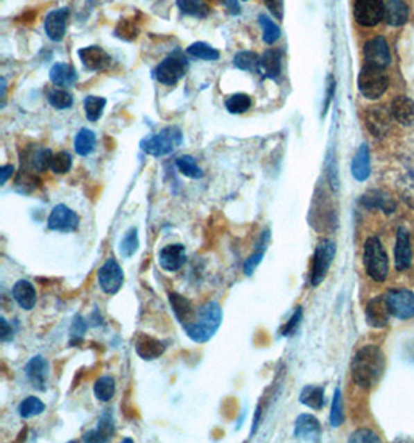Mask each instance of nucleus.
Listing matches in <instances>:
<instances>
[{"instance_id":"1","label":"nucleus","mask_w":414,"mask_h":443,"mask_svg":"<svg viewBox=\"0 0 414 443\" xmlns=\"http://www.w3.org/2000/svg\"><path fill=\"white\" fill-rule=\"evenodd\" d=\"M385 367L386 361L383 351L377 345H365L352 358V380L361 389H372L382 380Z\"/></svg>"},{"instance_id":"2","label":"nucleus","mask_w":414,"mask_h":443,"mask_svg":"<svg viewBox=\"0 0 414 443\" xmlns=\"http://www.w3.org/2000/svg\"><path fill=\"white\" fill-rule=\"evenodd\" d=\"M222 324V308L218 302H207L197 310L194 321L183 327L194 342H207L216 335Z\"/></svg>"},{"instance_id":"3","label":"nucleus","mask_w":414,"mask_h":443,"mask_svg":"<svg viewBox=\"0 0 414 443\" xmlns=\"http://www.w3.org/2000/svg\"><path fill=\"white\" fill-rule=\"evenodd\" d=\"M363 265L368 277L374 282L382 283L390 276V258L379 237L372 235L365 241L363 246Z\"/></svg>"},{"instance_id":"4","label":"nucleus","mask_w":414,"mask_h":443,"mask_svg":"<svg viewBox=\"0 0 414 443\" xmlns=\"http://www.w3.org/2000/svg\"><path fill=\"white\" fill-rule=\"evenodd\" d=\"M182 143V131L177 126H169L162 129L155 135H150L148 139L140 142V148L144 153L154 158H162L174 151V149Z\"/></svg>"},{"instance_id":"5","label":"nucleus","mask_w":414,"mask_h":443,"mask_svg":"<svg viewBox=\"0 0 414 443\" xmlns=\"http://www.w3.org/2000/svg\"><path fill=\"white\" fill-rule=\"evenodd\" d=\"M357 83L360 94L370 100L380 99L388 89V78L383 69L368 66V64L360 70Z\"/></svg>"},{"instance_id":"6","label":"nucleus","mask_w":414,"mask_h":443,"mask_svg":"<svg viewBox=\"0 0 414 443\" xmlns=\"http://www.w3.org/2000/svg\"><path fill=\"white\" fill-rule=\"evenodd\" d=\"M335 253H337V246H335L332 240L325 238L320 241L317 249H315L313 260H312V269H311L312 286H318L326 278L335 258Z\"/></svg>"},{"instance_id":"7","label":"nucleus","mask_w":414,"mask_h":443,"mask_svg":"<svg viewBox=\"0 0 414 443\" xmlns=\"http://www.w3.org/2000/svg\"><path fill=\"white\" fill-rule=\"evenodd\" d=\"M385 301L391 316L400 321H408L414 317V292L406 288L388 290Z\"/></svg>"},{"instance_id":"8","label":"nucleus","mask_w":414,"mask_h":443,"mask_svg":"<svg viewBox=\"0 0 414 443\" xmlns=\"http://www.w3.org/2000/svg\"><path fill=\"white\" fill-rule=\"evenodd\" d=\"M187 60L180 53H173L168 56L166 60H163L159 66L155 69V78L162 84H166V86H174V84L179 83L183 75L187 72Z\"/></svg>"},{"instance_id":"9","label":"nucleus","mask_w":414,"mask_h":443,"mask_svg":"<svg viewBox=\"0 0 414 443\" xmlns=\"http://www.w3.org/2000/svg\"><path fill=\"white\" fill-rule=\"evenodd\" d=\"M354 17L363 27H376L385 19L383 0H357L354 5Z\"/></svg>"},{"instance_id":"10","label":"nucleus","mask_w":414,"mask_h":443,"mask_svg":"<svg viewBox=\"0 0 414 443\" xmlns=\"http://www.w3.org/2000/svg\"><path fill=\"white\" fill-rule=\"evenodd\" d=\"M98 282L106 294H117L124 283V272L115 258H109L98 271Z\"/></svg>"},{"instance_id":"11","label":"nucleus","mask_w":414,"mask_h":443,"mask_svg":"<svg viewBox=\"0 0 414 443\" xmlns=\"http://www.w3.org/2000/svg\"><path fill=\"white\" fill-rule=\"evenodd\" d=\"M80 226V217L64 204H58L53 210H51L47 227L50 231L58 232H74Z\"/></svg>"},{"instance_id":"12","label":"nucleus","mask_w":414,"mask_h":443,"mask_svg":"<svg viewBox=\"0 0 414 443\" xmlns=\"http://www.w3.org/2000/svg\"><path fill=\"white\" fill-rule=\"evenodd\" d=\"M363 53L368 66L385 69L391 61L390 47H388V42L382 36H377L371 39V41H368Z\"/></svg>"},{"instance_id":"13","label":"nucleus","mask_w":414,"mask_h":443,"mask_svg":"<svg viewBox=\"0 0 414 443\" xmlns=\"http://www.w3.org/2000/svg\"><path fill=\"white\" fill-rule=\"evenodd\" d=\"M365 123L368 131H370L377 139H383L386 134L390 133L391 126V112L383 106H374L366 110L365 114Z\"/></svg>"},{"instance_id":"14","label":"nucleus","mask_w":414,"mask_h":443,"mask_svg":"<svg viewBox=\"0 0 414 443\" xmlns=\"http://www.w3.org/2000/svg\"><path fill=\"white\" fill-rule=\"evenodd\" d=\"M413 252L410 243V232L405 226H400L396 233V244H394V263L397 271H406L411 266Z\"/></svg>"},{"instance_id":"15","label":"nucleus","mask_w":414,"mask_h":443,"mask_svg":"<svg viewBox=\"0 0 414 443\" xmlns=\"http://www.w3.org/2000/svg\"><path fill=\"white\" fill-rule=\"evenodd\" d=\"M391 312L388 310V305L385 301V296L372 297L370 302L366 303L365 308V319L366 324L372 328H385L390 324Z\"/></svg>"},{"instance_id":"16","label":"nucleus","mask_w":414,"mask_h":443,"mask_svg":"<svg viewBox=\"0 0 414 443\" xmlns=\"http://www.w3.org/2000/svg\"><path fill=\"white\" fill-rule=\"evenodd\" d=\"M25 375H27L28 381L33 384V387L45 390L50 375V366L47 360L41 355L31 358L27 362V366H25Z\"/></svg>"},{"instance_id":"17","label":"nucleus","mask_w":414,"mask_h":443,"mask_svg":"<svg viewBox=\"0 0 414 443\" xmlns=\"http://www.w3.org/2000/svg\"><path fill=\"white\" fill-rule=\"evenodd\" d=\"M187 263V252L183 244H169L159 252V265L168 272H177Z\"/></svg>"},{"instance_id":"18","label":"nucleus","mask_w":414,"mask_h":443,"mask_svg":"<svg viewBox=\"0 0 414 443\" xmlns=\"http://www.w3.org/2000/svg\"><path fill=\"white\" fill-rule=\"evenodd\" d=\"M295 437L307 442H318L321 437V425L317 417L301 414L295 421Z\"/></svg>"},{"instance_id":"19","label":"nucleus","mask_w":414,"mask_h":443,"mask_svg":"<svg viewBox=\"0 0 414 443\" xmlns=\"http://www.w3.org/2000/svg\"><path fill=\"white\" fill-rule=\"evenodd\" d=\"M67 19L69 8L55 10L45 17V33H47L51 41H62L65 36V28H67Z\"/></svg>"},{"instance_id":"20","label":"nucleus","mask_w":414,"mask_h":443,"mask_svg":"<svg viewBox=\"0 0 414 443\" xmlns=\"http://www.w3.org/2000/svg\"><path fill=\"white\" fill-rule=\"evenodd\" d=\"M165 350H166L165 342L155 340V337L153 336L140 335L135 341V351L141 360H146V361L157 360V358H160L163 353H165Z\"/></svg>"},{"instance_id":"21","label":"nucleus","mask_w":414,"mask_h":443,"mask_svg":"<svg viewBox=\"0 0 414 443\" xmlns=\"http://www.w3.org/2000/svg\"><path fill=\"white\" fill-rule=\"evenodd\" d=\"M80 60L84 64L85 69L89 70H104L110 66V56L104 51L101 47L92 45V47H85L78 51Z\"/></svg>"},{"instance_id":"22","label":"nucleus","mask_w":414,"mask_h":443,"mask_svg":"<svg viewBox=\"0 0 414 443\" xmlns=\"http://www.w3.org/2000/svg\"><path fill=\"white\" fill-rule=\"evenodd\" d=\"M360 204L366 208H379L385 215H393L396 212L397 204L390 194L380 190H371L365 193L363 197L360 198Z\"/></svg>"},{"instance_id":"23","label":"nucleus","mask_w":414,"mask_h":443,"mask_svg":"<svg viewBox=\"0 0 414 443\" xmlns=\"http://www.w3.org/2000/svg\"><path fill=\"white\" fill-rule=\"evenodd\" d=\"M169 303H171V308H173L174 315L177 317V321H179L183 327H187V325L191 324L196 319L197 310L193 307V303L189 302L187 297L180 296L179 292H171Z\"/></svg>"},{"instance_id":"24","label":"nucleus","mask_w":414,"mask_h":443,"mask_svg":"<svg viewBox=\"0 0 414 443\" xmlns=\"http://www.w3.org/2000/svg\"><path fill=\"white\" fill-rule=\"evenodd\" d=\"M115 434V425H114V417L106 410L98 420L96 429L85 433L83 442H109Z\"/></svg>"},{"instance_id":"25","label":"nucleus","mask_w":414,"mask_h":443,"mask_svg":"<svg viewBox=\"0 0 414 443\" xmlns=\"http://www.w3.org/2000/svg\"><path fill=\"white\" fill-rule=\"evenodd\" d=\"M391 115L404 126H414V101L408 97H397L391 103Z\"/></svg>"},{"instance_id":"26","label":"nucleus","mask_w":414,"mask_h":443,"mask_svg":"<svg viewBox=\"0 0 414 443\" xmlns=\"http://www.w3.org/2000/svg\"><path fill=\"white\" fill-rule=\"evenodd\" d=\"M410 10L404 0H388L385 5V22L391 27H402L408 21Z\"/></svg>"},{"instance_id":"27","label":"nucleus","mask_w":414,"mask_h":443,"mask_svg":"<svg viewBox=\"0 0 414 443\" xmlns=\"http://www.w3.org/2000/svg\"><path fill=\"white\" fill-rule=\"evenodd\" d=\"M351 172L354 179L359 182H363L371 174V158H370V149H368V145H360V148L357 149L356 156L352 159V165H351Z\"/></svg>"},{"instance_id":"28","label":"nucleus","mask_w":414,"mask_h":443,"mask_svg":"<svg viewBox=\"0 0 414 443\" xmlns=\"http://www.w3.org/2000/svg\"><path fill=\"white\" fill-rule=\"evenodd\" d=\"M12 297L19 303V307L24 310H33L36 305V290L28 280H19L12 286Z\"/></svg>"},{"instance_id":"29","label":"nucleus","mask_w":414,"mask_h":443,"mask_svg":"<svg viewBox=\"0 0 414 443\" xmlns=\"http://www.w3.org/2000/svg\"><path fill=\"white\" fill-rule=\"evenodd\" d=\"M50 80L58 87L74 86L78 80V74L74 66L64 62H58L50 70Z\"/></svg>"},{"instance_id":"30","label":"nucleus","mask_w":414,"mask_h":443,"mask_svg":"<svg viewBox=\"0 0 414 443\" xmlns=\"http://www.w3.org/2000/svg\"><path fill=\"white\" fill-rule=\"evenodd\" d=\"M51 158H53V154H51L49 148H36L33 151H28L27 167H30L33 172L42 173L50 168Z\"/></svg>"},{"instance_id":"31","label":"nucleus","mask_w":414,"mask_h":443,"mask_svg":"<svg viewBox=\"0 0 414 443\" xmlns=\"http://www.w3.org/2000/svg\"><path fill=\"white\" fill-rule=\"evenodd\" d=\"M268 78H276L281 74V51L267 50L259 61V70Z\"/></svg>"},{"instance_id":"32","label":"nucleus","mask_w":414,"mask_h":443,"mask_svg":"<svg viewBox=\"0 0 414 443\" xmlns=\"http://www.w3.org/2000/svg\"><path fill=\"white\" fill-rule=\"evenodd\" d=\"M300 401L313 410H320L325 406V389L318 386H306L300 394Z\"/></svg>"},{"instance_id":"33","label":"nucleus","mask_w":414,"mask_h":443,"mask_svg":"<svg viewBox=\"0 0 414 443\" xmlns=\"http://www.w3.org/2000/svg\"><path fill=\"white\" fill-rule=\"evenodd\" d=\"M268 240H270V232L266 231L264 233H262L258 244H256V251L252 257L247 258V262L244 263V272L247 274V276H252V274L255 272V269L258 268L259 263L262 262V258H264L266 256V251H267V244H268Z\"/></svg>"},{"instance_id":"34","label":"nucleus","mask_w":414,"mask_h":443,"mask_svg":"<svg viewBox=\"0 0 414 443\" xmlns=\"http://www.w3.org/2000/svg\"><path fill=\"white\" fill-rule=\"evenodd\" d=\"M96 137L87 128H83L75 137V151L80 156H89L95 149Z\"/></svg>"},{"instance_id":"35","label":"nucleus","mask_w":414,"mask_h":443,"mask_svg":"<svg viewBox=\"0 0 414 443\" xmlns=\"http://www.w3.org/2000/svg\"><path fill=\"white\" fill-rule=\"evenodd\" d=\"M177 6L185 15L194 17H207L209 15V6L205 0H177Z\"/></svg>"},{"instance_id":"36","label":"nucleus","mask_w":414,"mask_h":443,"mask_svg":"<svg viewBox=\"0 0 414 443\" xmlns=\"http://www.w3.org/2000/svg\"><path fill=\"white\" fill-rule=\"evenodd\" d=\"M94 392L100 401H110L115 395V380L112 376H101L95 383Z\"/></svg>"},{"instance_id":"37","label":"nucleus","mask_w":414,"mask_h":443,"mask_svg":"<svg viewBox=\"0 0 414 443\" xmlns=\"http://www.w3.org/2000/svg\"><path fill=\"white\" fill-rule=\"evenodd\" d=\"M137 251H138V229L137 227H130L120 241V253L124 258H130Z\"/></svg>"},{"instance_id":"38","label":"nucleus","mask_w":414,"mask_h":443,"mask_svg":"<svg viewBox=\"0 0 414 443\" xmlns=\"http://www.w3.org/2000/svg\"><path fill=\"white\" fill-rule=\"evenodd\" d=\"M104 106H106V100L101 99V97H87V99L84 100V112L85 117H87V120H100Z\"/></svg>"},{"instance_id":"39","label":"nucleus","mask_w":414,"mask_h":443,"mask_svg":"<svg viewBox=\"0 0 414 443\" xmlns=\"http://www.w3.org/2000/svg\"><path fill=\"white\" fill-rule=\"evenodd\" d=\"M188 53L194 56V58H199V60H205V61H216L219 60V51L213 49L212 45H208L205 42H194L193 45H189L188 47Z\"/></svg>"},{"instance_id":"40","label":"nucleus","mask_w":414,"mask_h":443,"mask_svg":"<svg viewBox=\"0 0 414 443\" xmlns=\"http://www.w3.org/2000/svg\"><path fill=\"white\" fill-rule=\"evenodd\" d=\"M175 165H177V168H179V172L182 174H185L187 178L200 179L203 176L199 165H197L196 159L191 158V156H182V158L175 160Z\"/></svg>"},{"instance_id":"41","label":"nucleus","mask_w":414,"mask_h":443,"mask_svg":"<svg viewBox=\"0 0 414 443\" xmlns=\"http://www.w3.org/2000/svg\"><path fill=\"white\" fill-rule=\"evenodd\" d=\"M44 410L45 405L37 399V396H28V399H25L21 405H19V415H21L22 419H31V417L42 414Z\"/></svg>"},{"instance_id":"42","label":"nucleus","mask_w":414,"mask_h":443,"mask_svg":"<svg viewBox=\"0 0 414 443\" xmlns=\"http://www.w3.org/2000/svg\"><path fill=\"white\" fill-rule=\"evenodd\" d=\"M259 61L261 58L253 53V51H241L234 56V66L241 70H250V72H258L259 70Z\"/></svg>"},{"instance_id":"43","label":"nucleus","mask_w":414,"mask_h":443,"mask_svg":"<svg viewBox=\"0 0 414 443\" xmlns=\"http://www.w3.org/2000/svg\"><path fill=\"white\" fill-rule=\"evenodd\" d=\"M258 21H259L261 28H262V36H264V41L267 44H273V42L278 41V37L281 36V30H279L278 25H276L272 19L266 15H261L258 17Z\"/></svg>"},{"instance_id":"44","label":"nucleus","mask_w":414,"mask_h":443,"mask_svg":"<svg viewBox=\"0 0 414 443\" xmlns=\"http://www.w3.org/2000/svg\"><path fill=\"white\" fill-rule=\"evenodd\" d=\"M228 112L232 114H244L252 106V99L247 94H234L225 101Z\"/></svg>"},{"instance_id":"45","label":"nucleus","mask_w":414,"mask_h":443,"mask_svg":"<svg viewBox=\"0 0 414 443\" xmlns=\"http://www.w3.org/2000/svg\"><path fill=\"white\" fill-rule=\"evenodd\" d=\"M397 190L404 203L414 210V176H404L399 182Z\"/></svg>"},{"instance_id":"46","label":"nucleus","mask_w":414,"mask_h":443,"mask_svg":"<svg viewBox=\"0 0 414 443\" xmlns=\"http://www.w3.org/2000/svg\"><path fill=\"white\" fill-rule=\"evenodd\" d=\"M345 421V410H343V396L341 390L335 389L334 399H332V409H331V425L334 428L341 426Z\"/></svg>"},{"instance_id":"47","label":"nucleus","mask_w":414,"mask_h":443,"mask_svg":"<svg viewBox=\"0 0 414 443\" xmlns=\"http://www.w3.org/2000/svg\"><path fill=\"white\" fill-rule=\"evenodd\" d=\"M49 103L56 109H69L74 104V97L67 90L55 89L49 94Z\"/></svg>"},{"instance_id":"48","label":"nucleus","mask_w":414,"mask_h":443,"mask_svg":"<svg viewBox=\"0 0 414 443\" xmlns=\"http://www.w3.org/2000/svg\"><path fill=\"white\" fill-rule=\"evenodd\" d=\"M71 156L69 153L65 151H59L58 154H55L53 158H51V164H50V168L51 172H55L58 174H64L70 172L71 168Z\"/></svg>"},{"instance_id":"49","label":"nucleus","mask_w":414,"mask_h":443,"mask_svg":"<svg viewBox=\"0 0 414 443\" xmlns=\"http://www.w3.org/2000/svg\"><path fill=\"white\" fill-rule=\"evenodd\" d=\"M85 331H87V322H85V319L83 316H76L74 319V324H71L70 327V337H71V345L74 344H78L81 340L83 336L85 335Z\"/></svg>"},{"instance_id":"50","label":"nucleus","mask_w":414,"mask_h":443,"mask_svg":"<svg viewBox=\"0 0 414 443\" xmlns=\"http://www.w3.org/2000/svg\"><path fill=\"white\" fill-rule=\"evenodd\" d=\"M115 35L120 39H126V41H132L138 35V28L134 22L130 21H121L118 24V27L115 30Z\"/></svg>"},{"instance_id":"51","label":"nucleus","mask_w":414,"mask_h":443,"mask_svg":"<svg viewBox=\"0 0 414 443\" xmlns=\"http://www.w3.org/2000/svg\"><path fill=\"white\" fill-rule=\"evenodd\" d=\"M350 442H351V443H363V442H368V443H379L380 439H379V435H377L376 433L371 431V429L361 428V429H357L356 433L351 434Z\"/></svg>"},{"instance_id":"52","label":"nucleus","mask_w":414,"mask_h":443,"mask_svg":"<svg viewBox=\"0 0 414 443\" xmlns=\"http://www.w3.org/2000/svg\"><path fill=\"white\" fill-rule=\"evenodd\" d=\"M301 317H303V308L298 307L297 310H295L293 316L291 317V321H288V322L286 324V327L282 328V336H288V335L295 333V330L298 328V325H300V322H301Z\"/></svg>"},{"instance_id":"53","label":"nucleus","mask_w":414,"mask_h":443,"mask_svg":"<svg viewBox=\"0 0 414 443\" xmlns=\"http://www.w3.org/2000/svg\"><path fill=\"white\" fill-rule=\"evenodd\" d=\"M264 2L270 12H273L275 17L282 19V15H284V0H264Z\"/></svg>"},{"instance_id":"54","label":"nucleus","mask_w":414,"mask_h":443,"mask_svg":"<svg viewBox=\"0 0 414 443\" xmlns=\"http://www.w3.org/2000/svg\"><path fill=\"white\" fill-rule=\"evenodd\" d=\"M327 174H329V184L332 187V190H337L338 188V176H337V168H335V160L332 159V154L329 156V162H327Z\"/></svg>"},{"instance_id":"55","label":"nucleus","mask_w":414,"mask_h":443,"mask_svg":"<svg viewBox=\"0 0 414 443\" xmlns=\"http://www.w3.org/2000/svg\"><path fill=\"white\" fill-rule=\"evenodd\" d=\"M12 173H15V167L11 165H5L2 167V170H0V185H5L6 181H8Z\"/></svg>"},{"instance_id":"56","label":"nucleus","mask_w":414,"mask_h":443,"mask_svg":"<svg viewBox=\"0 0 414 443\" xmlns=\"http://www.w3.org/2000/svg\"><path fill=\"white\" fill-rule=\"evenodd\" d=\"M222 3L227 6V10L230 11V15L238 16L241 12V6L238 3V0H222Z\"/></svg>"},{"instance_id":"57","label":"nucleus","mask_w":414,"mask_h":443,"mask_svg":"<svg viewBox=\"0 0 414 443\" xmlns=\"http://www.w3.org/2000/svg\"><path fill=\"white\" fill-rule=\"evenodd\" d=\"M0 325H2V341H8V340H11V336H12V330L10 328V324L6 322V319L5 317H0Z\"/></svg>"},{"instance_id":"58","label":"nucleus","mask_w":414,"mask_h":443,"mask_svg":"<svg viewBox=\"0 0 414 443\" xmlns=\"http://www.w3.org/2000/svg\"><path fill=\"white\" fill-rule=\"evenodd\" d=\"M5 92H6V86H5V78H2V104L5 103Z\"/></svg>"}]
</instances>
